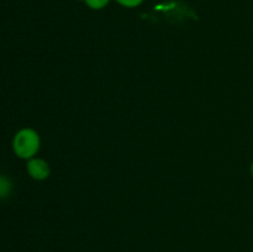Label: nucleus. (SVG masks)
Instances as JSON below:
<instances>
[{
	"mask_svg": "<svg viewBox=\"0 0 253 252\" xmlns=\"http://www.w3.org/2000/svg\"><path fill=\"white\" fill-rule=\"evenodd\" d=\"M41 140L34 128L24 127L15 133L12 138V151L21 160H31L39 152Z\"/></svg>",
	"mask_w": 253,
	"mask_h": 252,
	"instance_id": "f257e3e1",
	"label": "nucleus"
},
{
	"mask_svg": "<svg viewBox=\"0 0 253 252\" xmlns=\"http://www.w3.org/2000/svg\"><path fill=\"white\" fill-rule=\"evenodd\" d=\"M26 169L30 177L35 180H44L46 178H48L49 172H51L48 163L42 158L36 157L27 161Z\"/></svg>",
	"mask_w": 253,
	"mask_h": 252,
	"instance_id": "f03ea898",
	"label": "nucleus"
},
{
	"mask_svg": "<svg viewBox=\"0 0 253 252\" xmlns=\"http://www.w3.org/2000/svg\"><path fill=\"white\" fill-rule=\"evenodd\" d=\"M12 192V182L4 174H0V200L6 199Z\"/></svg>",
	"mask_w": 253,
	"mask_h": 252,
	"instance_id": "7ed1b4c3",
	"label": "nucleus"
},
{
	"mask_svg": "<svg viewBox=\"0 0 253 252\" xmlns=\"http://www.w3.org/2000/svg\"><path fill=\"white\" fill-rule=\"evenodd\" d=\"M86 5L93 10H100L110 2V0H84Z\"/></svg>",
	"mask_w": 253,
	"mask_h": 252,
	"instance_id": "20e7f679",
	"label": "nucleus"
},
{
	"mask_svg": "<svg viewBox=\"0 0 253 252\" xmlns=\"http://www.w3.org/2000/svg\"><path fill=\"white\" fill-rule=\"evenodd\" d=\"M121 6L125 7H136L142 4L143 0H116Z\"/></svg>",
	"mask_w": 253,
	"mask_h": 252,
	"instance_id": "39448f33",
	"label": "nucleus"
},
{
	"mask_svg": "<svg viewBox=\"0 0 253 252\" xmlns=\"http://www.w3.org/2000/svg\"><path fill=\"white\" fill-rule=\"evenodd\" d=\"M251 174H252V177H253V163H252V166H251Z\"/></svg>",
	"mask_w": 253,
	"mask_h": 252,
	"instance_id": "423d86ee",
	"label": "nucleus"
}]
</instances>
